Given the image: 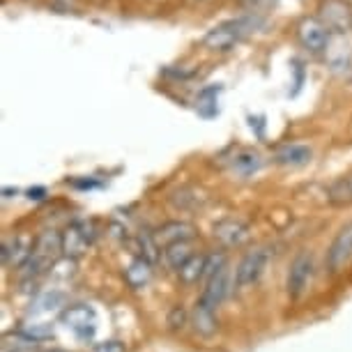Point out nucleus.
I'll return each mask as SVG.
<instances>
[{
	"instance_id": "nucleus-1",
	"label": "nucleus",
	"mask_w": 352,
	"mask_h": 352,
	"mask_svg": "<svg viewBox=\"0 0 352 352\" xmlns=\"http://www.w3.org/2000/svg\"><path fill=\"white\" fill-rule=\"evenodd\" d=\"M258 25H261V19L258 16H237V19H228V21L214 25L212 30L205 32L203 44L212 51H230L235 44H240L244 37L251 35Z\"/></svg>"
},
{
	"instance_id": "nucleus-2",
	"label": "nucleus",
	"mask_w": 352,
	"mask_h": 352,
	"mask_svg": "<svg viewBox=\"0 0 352 352\" xmlns=\"http://www.w3.org/2000/svg\"><path fill=\"white\" fill-rule=\"evenodd\" d=\"M58 254H63L60 235H56L53 230H49V232H44V235H39L35 240V244H32V251H30V258L21 265V270L28 276L39 274V272H44L46 267H51V265L56 263Z\"/></svg>"
},
{
	"instance_id": "nucleus-3",
	"label": "nucleus",
	"mask_w": 352,
	"mask_h": 352,
	"mask_svg": "<svg viewBox=\"0 0 352 352\" xmlns=\"http://www.w3.org/2000/svg\"><path fill=\"white\" fill-rule=\"evenodd\" d=\"M311 278H314V256L309 251H300V254L292 258L288 276H285V290H288V297L292 302L302 300L307 295Z\"/></svg>"
},
{
	"instance_id": "nucleus-4",
	"label": "nucleus",
	"mask_w": 352,
	"mask_h": 352,
	"mask_svg": "<svg viewBox=\"0 0 352 352\" xmlns=\"http://www.w3.org/2000/svg\"><path fill=\"white\" fill-rule=\"evenodd\" d=\"M232 285H235V274H230V267H228V263H226L217 272H212L210 278H205V288L198 302H201L203 307L217 311L226 302V297L230 295Z\"/></svg>"
},
{
	"instance_id": "nucleus-5",
	"label": "nucleus",
	"mask_w": 352,
	"mask_h": 352,
	"mask_svg": "<svg viewBox=\"0 0 352 352\" xmlns=\"http://www.w3.org/2000/svg\"><path fill=\"white\" fill-rule=\"evenodd\" d=\"M270 263V251L267 249H254L249 254L242 256V261L235 267V288L237 290H247L254 283L261 281V276L265 274Z\"/></svg>"
},
{
	"instance_id": "nucleus-6",
	"label": "nucleus",
	"mask_w": 352,
	"mask_h": 352,
	"mask_svg": "<svg viewBox=\"0 0 352 352\" xmlns=\"http://www.w3.org/2000/svg\"><path fill=\"white\" fill-rule=\"evenodd\" d=\"M352 261V221H348L341 230L336 232V237L331 240L327 249V270L331 274H338L350 265Z\"/></svg>"
},
{
	"instance_id": "nucleus-7",
	"label": "nucleus",
	"mask_w": 352,
	"mask_h": 352,
	"mask_svg": "<svg viewBox=\"0 0 352 352\" xmlns=\"http://www.w3.org/2000/svg\"><path fill=\"white\" fill-rule=\"evenodd\" d=\"M318 19L334 32H348L352 30V8L343 0H322Z\"/></svg>"
},
{
	"instance_id": "nucleus-8",
	"label": "nucleus",
	"mask_w": 352,
	"mask_h": 352,
	"mask_svg": "<svg viewBox=\"0 0 352 352\" xmlns=\"http://www.w3.org/2000/svg\"><path fill=\"white\" fill-rule=\"evenodd\" d=\"M297 37L304 49H309L311 53H320L329 46V28L320 19H304L297 28Z\"/></svg>"
},
{
	"instance_id": "nucleus-9",
	"label": "nucleus",
	"mask_w": 352,
	"mask_h": 352,
	"mask_svg": "<svg viewBox=\"0 0 352 352\" xmlns=\"http://www.w3.org/2000/svg\"><path fill=\"white\" fill-rule=\"evenodd\" d=\"M251 228L242 219H223L214 226V240H219L223 247H240L249 240Z\"/></svg>"
},
{
	"instance_id": "nucleus-10",
	"label": "nucleus",
	"mask_w": 352,
	"mask_h": 352,
	"mask_svg": "<svg viewBox=\"0 0 352 352\" xmlns=\"http://www.w3.org/2000/svg\"><path fill=\"white\" fill-rule=\"evenodd\" d=\"M88 232L83 230L81 223H72L67 228L63 230L60 235V249H63V256L67 258H78L88 251Z\"/></svg>"
},
{
	"instance_id": "nucleus-11",
	"label": "nucleus",
	"mask_w": 352,
	"mask_h": 352,
	"mask_svg": "<svg viewBox=\"0 0 352 352\" xmlns=\"http://www.w3.org/2000/svg\"><path fill=\"white\" fill-rule=\"evenodd\" d=\"M63 322L76 331L78 336H90L95 331V314L88 307H69L63 311Z\"/></svg>"
},
{
	"instance_id": "nucleus-12",
	"label": "nucleus",
	"mask_w": 352,
	"mask_h": 352,
	"mask_svg": "<svg viewBox=\"0 0 352 352\" xmlns=\"http://www.w3.org/2000/svg\"><path fill=\"white\" fill-rule=\"evenodd\" d=\"M155 240L159 247L164 244V249L168 247V244H175L182 240H194V226L187 221H168L155 232Z\"/></svg>"
},
{
	"instance_id": "nucleus-13",
	"label": "nucleus",
	"mask_w": 352,
	"mask_h": 352,
	"mask_svg": "<svg viewBox=\"0 0 352 352\" xmlns=\"http://www.w3.org/2000/svg\"><path fill=\"white\" fill-rule=\"evenodd\" d=\"M194 256H196V251H194V242L191 240L168 244V247L164 249V263L168 265L170 270H180L182 265H187Z\"/></svg>"
},
{
	"instance_id": "nucleus-14",
	"label": "nucleus",
	"mask_w": 352,
	"mask_h": 352,
	"mask_svg": "<svg viewBox=\"0 0 352 352\" xmlns=\"http://www.w3.org/2000/svg\"><path fill=\"white\" fill-rule=\"evenodd\" d=\"M314 152H311L309 145H285L276 152V164L281 166H290V168H297V166H304L311 162Z\"/></svg>"
},
{
	"instance_id": "nucleus-15",
	"label": "nucleus",
	"mask_w": 352,
	"mask_h": 352,
	"mask_svg": "<svg viewBox=\"0 0 352 352\" xmlns=\"http://www.w3.org/2000/svg\"><path fill=\"white\" fill-rule=\"evenodd\" d=\"M152 278V263H148L145 258H136L129 263V267L124 270V281H127L134 290H141L150 283Z\"/></svg>"
},
{
	"instance_id": "nucleus-16",
	"label": "nucleus",
	"mask_w": 352,
	"mask_h": 352,
	"mask_svg": "<svg viewBox=\"0 0 352 352\" xmlns=\"http://www.w3.org/2000/svg\"><path fill=\"white\" fill-rule=\"evenodd\" d=\"M191 327H194L196 334L201 336H212L217 331V318H214V311L203 307L201 302L196 304L194 311H191Z\"/></svg>"
},
{
	"instance_id": "nucleus-17",
	"label": "nucleus",
	"mask_w": 352,
	"mask_h": 352,
	"mask_svg": "<svg viewBox=\"0 0 352 352\" xmlns=\"http://www.w3.org/2000/svg\"><path fill=\"white\" fill-rule=\"evenodd\" d=\"M177 276L182 278V283H196L198 278H205V256H194L177 270Z\"/></svg>"
},
{
	"instance_id": "nucleus-18",
	"label": "nucleus",
	"mask_w": 352,
	"mask_h": 352,
	"mask_svg": "<svg viewBox=\"0 0 352 352\" xmlns=\"http://www.w3.org/2000/svg\"><path fill=\"white\" fill-rule=\"evenodd\" d=\"M138 247H141V258H145L148 263H155L159 258V244L155 240V232H148V230H141L138 232Z\"/></svg>"
},
{
	"instance_id": "nucleus-19",
	"label": "nucleus",
	"mask_w": 352,
	"mask_h": 352,
	"mask_svg": "<svg viewBox=\"0 0 352 352\" xmlns=\"http://www.w3.org/2000/svg\"><path fill=\"white\" fill-rule=\"evenodd\" d=\"M219 92H221V85H208V88H203L201 92H198V99H196V104H198V111H205V106H210V111H212V116L217 113V97H219Z\"/></svg>"
},
{
	"instance_id": "nucleus-20",
	"label": "nucleus",
	"mask_w": 352,
	"mask_h": 352,
	"mask_svg": "<svg viewBox=\"0 0 352 352\" xmlns=\"http://www.w3.org/2000/svg\"><path fill=\"white\" fill-rule=\"evenodd\" d=\"M232 166H235L242 175H251V173H256L261 168V157H258L256 152H242L240 157H235Z\"/></svg>"
},
{
	"instance_id": "nucleus-21",
	"label": "nucleus",
	"mask_w": 352,
	"mask_h": 352,
	"mask_svg": "<svg viewBox=\"0 0 352 352\" xmlns=\"http://www.w3.org/2000/svg\"><path fill=\"white\" fill-rule=\"evenodd\" d=\"M187 320H191V318L187 316V311H184L182 307H173L170 311H168V327L170 329H182L184 324H187Z\"/></svg>"
},
{
	"instance_id": "nucleus-22",
	"label": "nucleus",
	"mask_w": 352,
	"mask_h": 352,
	"mask_svg": "<svg viewBox=\"0 0 352 352\" xmlns=\"http://www.w3.org/2000/svg\"><path fill=\"white\" fill-rule=\"evenodd\" d=\"M21 334L25 338H32V341H37V338H46L53 334V329L49 324H28V327H23Z\"/></svg>"
},
{
	"instance_id": "nucleus-23",
	"label": "nucleus",
	"mask_w": 352,
	"mask_h": 352,
	"mask_svg": "<svg viewBox=\"0 0 352 352\" xmlns=\"http://www.w3.org/2000/svg\"><path fill=\"white\" fill-rule=\"evenodd\" d=\"M331 198H341V201H352V175L348 180L338 182L331 187Z\"/></svg>"
},
{
	"instance_id": "nucleus-24",
	"label": "nucleus",
	"mask_w": 352,
	"mask_h": 352,
	"mask_svg": "<svg viewBox=\"0 0 352 352\" xmlns=\"http://www.w3.org/2000/svg\"><path fill=\"white\" fill-rule=\"evenodd\" d=\"M92 352H127V348L120 341H102L92 345Z\"/></svg>"
},
{
	"instance_id": "nucleus-25",
	"label": "nucleus",
	"mask_w": 352,
	"mask_h": 352,
	"mask_svg": "<svg viewBox=\"0 0 352 352\" xmlns=\"http://www.w3.org/2000/svg\"><path fill=\"white\" fill-rule=\"evenodd\" d=\"M302 83H304V67H302V63L297 60L295 63V95H297V90L302 88Z\"/></svg>"
},
{
	"instance_id": "nucleus-26",
	"label": "nucleus",
	"mask_w": 352,
	"mask_h": 352,
	"mask_svg": "<svg viewBox=\"0 0 352 352\" xmlns=\"http://www.w3.org/2000/svg\"><path fill=\"white\" fill-rule=\"evenodd\" d=\"M30 198H35V201H39V198H44V189H30L28 191Z\"/></svg>"
}]
</instances>
